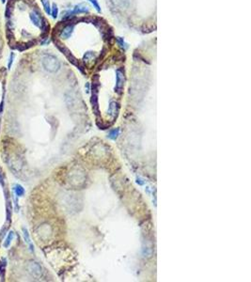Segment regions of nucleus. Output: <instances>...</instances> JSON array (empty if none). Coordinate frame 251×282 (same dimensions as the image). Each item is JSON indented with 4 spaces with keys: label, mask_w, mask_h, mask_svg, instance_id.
<instances>
[{
    "label": "nucleus",
    "mask_w": 251,
    "mask_h": 282,
    "mask_svg": "<svg viewBox=\"0 0 251 282\" xmlns=\"http://www.w3.org/2000/svg\"><path fill=\"white\" fill-rule=\"evenodd\" d=\"M119 136V128L111 130L109 132V134H108V137H109L110 139H112V140H116Z\"/></svg>",
    "instance_id": "obj_10"
},
{
    "label": "nucleus",
    "mask_w": 251,
    "mask_h": 282,
    "mask_svg": "<svg viewBox=\"0 0 251 282\" xmlns=\"http://www.w3.org/2000/svg\"><path fill=\"white\" fill-rule=\"evenodd\" d=\"M5 1H6V0H2V2H3V3H5Z\"/></svg>",
    "instance_id": "obj_19"
},
{
    "label": "nucleus",
    "mask_w": 251,
    "mask_h": 282,
    "mask_svg": "<svg viewBox=\"0 0 251 282\" xmlns=\"http://www.w3.org/2000/svg\"><path fill=\"white\" fill-rule=\"evenodd\" d=\"M41 4L44 8L45 12L47 14H51V6H50L49 0H41Z\"/></svg>",
    "instance_id": "obj_12"
},
{
    "label": "nucleus",
    "mask_w": 251,
    "mask_h": 282,
    "mask_svg": "<svg viewBox=\"0 0 251 282\" xmlns=\"http://www.w3.org/2000/svg\"><path fill=\"white\" fill-rule=\"evenodd\" d=\"M14 192H15V194H16L17 197H22V196L25 195V189L23 188V186H21V185H19V184L15 185Z\"/></svg>",
    "instance_id": "obj_11"
},
{
    "label": "nucleus",
    "mask_w": 251,
    "mask_h": 282,
    "mask_svg": "<svg viewBox=\"0 0 251 282\" xmlns=\"http://www.w3.org/2000/svg\"><path fill=\"white\" fill-rule=\"evenodd\" d=\"M29 18H30V20H31V22L36 26H38V28H41V25H42L41 19L40 17V15H39L37 12H35V11H32V12L29 14Z\"/></svg>",
    "instance_id": "obj_4"
},
{
    "label": "nucleus",
    "mask_w": 251,
    "mask_h": 282,
    "mask_svg": "<svg viewBox=\"0 0 251 282\" xmlns=\"http://www.w3.org/2000/svg\"><path fill=\"white\" fill-rule=\"evenodd\" d=\"M137 183L138 184H139V185H143V184H144V181H142L141 179H137Z\"/></svg>",
    "instance_id": "obj_18"
},
{
    "label": "nucleus",
    "mask_w": 251,
    "mask_h": 282,
    "mask_svg": "<svg viewBox=\"0 0 251 282\" xmlns=\"http://www.w3.org/2000/svg\"><path fill=\"white\" fill-rule=\"evenodd\" d=\"M23 234H24V238H25V240H26V242L28 244V245H29V247H30V249H31V251H34V246H33L32 243H31V240H30V238H29L28 231V230L26 229V228H24V229H23Z\"/></svg>",
    "instance_id": "obj_9"
},
{
    "label": "nucleus",
    "mask_w": 251,
    "mask_h": 282,
    "mask_svg": "<svg viewBox=\"0 0 251 282\" xmlns=\"http://www.w3.org/2000/svg\"><path fill=\"white\" fill-rule=\"evenodd\" d=\"M85 12H88V7L84 5V4H79V5L75 6V8L73 9V10L72 12H70V14H73V13H85Z\"/></svg>",
    "instance_id": "obj_7"
},
{
    "label": "nucleus",
    "mask_w": 251,
    "mask_h": 282,
    "mask_svg": "<svg viewBox=\"0 0 251 282\" xmlns=\"http://www.w3.org/2000/svg\"><path fill=\"white\" fill-rule=\"evenodd\" d=\"M72 31H73V26L72 25L65 26V28L62 29V31H61V34H60L61 38H62V39H68V38H70L71 35L72 34Z\"/></svg>",
    "instance_id": "obj_6"
},
{
    "label": "nucleus",
    "mask_w": 251,
    "mask_h": 282,
    "mask_svg": "<svg viewBox=\"0 0 251 282\" xmlns=\"http://www.w3.org/2000/svg\"><path fill=\"white\" fill-rule=\"evenodd\" d=\"M28 269L29 273L31 274V276H33L35 279H39V277H41L42 271H41V267L40 266V264L37 263L35 261H30L28 265Z\"/></svg>",
    "instance_id": "obj_3"
},
{
    "label": "nucleus",
    "mask_w": 251,
    "mask_h": 282,
    "mask_svg": "<svg viewBox=\"0 0 251 282\" xmlns=\"http://www.w3.org/2000/svg\"><path fill=\"white\" fill-rule=\"evenodd\" d=\"M124 81H125V77H124V73H123V72H121V70H117V72H116L115 91L117 92L118 94L122 93L123 86H124Z\"/></svg>",
    "instance_id": "obj_2"
},
{
    "label": "nucleus",
    "mask_w": 251,
    "mask_h": 282,
    "mask_svg": "<svg viewBox=\"0 0 251 282\" xmlns=\"http://www.w3.org/2000/svg\"><path fill=\"white\" fill-rule=\"evenodd\" d=\"M90 3L92 4V5H93V7L96 9V10L100 12V11H101V9H100V5H99V3H98L97 0H90Z\"/></svg>",
    "instance_id": "obj_16"
},
{
    "label": "nucleus",
    "mask_w": 251,
    "mask_h": 282,
    "mask_svg": "<svg viewBox=\"0 0 251 282\" xmlns=\"http://www.w3.org/2000/svg\"><path fill=\"white\" fill-rule=\"evenodd\" d=\"M118 111H119L118 103L116 102H111L110 105H109V108H108V114H109L111 117L116 118V117H117Z\"/></svg>",
    "instance_id": "obj_5"
},
{
    "label": "nucleus",
    "mask_w": 251,
    "mask_h": 282,
    "mask_svg": "<svg viewBox=\"0 0 251 282\" xmlns=\"http://www.w3.org/2000/svg\"><path fill=\"white\" fill-rule=\"evenodd\" d=\"M93 57H94V54H93V53L88 52V53L86 54V55H85L84 59H85V60H88V61H91L92 59H93Z\"/></svg>",
    "instance_id": "obj_15"
},
{
    "label": "nucleus",
    "mask_w": 251,
    "mask_h": 282,
    "mask_svg": "<svg viewBox=\"0 0 251 282\" xmlns=\"http://www.w3.org/2000/svg\"><path fill=\"white\" fill-rule=\"evenodd\" d=\"M13 59H14V54H13V53H11V54H10V59H9V64H8V68H9V69H10L11 65H12Z\"/></svg>",
    "instance_id": "obj_17"
},
{
    "label": "nucleus",
    "mask_w": 251,
    "mask_h": 282,
    "mask_svg": "<svg viewBox=\"0 0 251 282\" xmlns=\"http://www.w3.org/2000/svg\"><path fill=\"white\" fill-rule=\"evenodd\" d=\"M152 254H153V250H152V246L147 245L142 246V255H143V257L150 258L152 256Z\"/></svg>",
    "instance_id": "obj_8"
},
{
    "label": "nucleus",
    "mask_w": 251,
    "mask_h": 282,
    "mask_svg": "<svg viewBox=\"0 0 251 282\" xmlns=\"http://www.w3.org/2000/svg\"><path fill=\"white\" fill-rule=\"evenodd\" d=\"M42 65L46 71L49 72H57L60 68V63L56 57L47 55L44 56L42 59Z\"/></svg>",
    "instance_id": "obj_1"
},
{
    "label": "nucleus",
    "mask_w": 251,
    "mask_h": 282,
    "mask_svg": "<svg viewBox=\"0 0 251 282\" xmlns=\"http://www.w3.org/2000/svg\"><path fill=\"white\" fill-rule=\"evenodd\" d=\"M12 239H13V232H12V231H10L9 234H8L7 238H6L5 242H4V247H6V248H7V247H9Z\"/></svg>",
    "instance_id": "obj_13"
},
{
    "label": "nucleus",
    "mask_w": 251,
    "mask_h": 282,
    "mask_svg": "<svg viewBox=\"0 0 251 282\" xmlns=\"http://www.w3.org/2000/svg\"><path fill=\"white\" fill-rule=\"evenodd\" d=\"M51 14L53 18H57V14H59V9H57V6L56 4H53V6L51 8Z\"/></svg>",
    "instance_id": "obj_14"
}]
</instances>
